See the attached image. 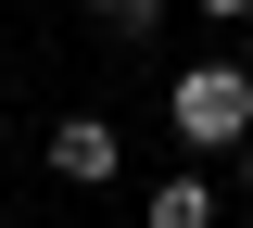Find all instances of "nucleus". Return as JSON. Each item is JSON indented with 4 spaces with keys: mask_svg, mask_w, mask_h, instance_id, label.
Segmentation results:
<instances>
[{
    "mask_svg": "<svg viewBox=\"0 0 253 228\" xmlns=\"http://www.w3.org/2000/svg\"><path fill=\"white\" fill-rule=\"evenodd\" d=\"M51 178H76V190L114 178V127H101V114H63V127H51Z\"/></svg>",
    "mask_w": 253,
    "mask_h": 228,
    "instance_id": "2",
    "label": "nucleus"
},
{
    "mask_svg": "<svg viewBox=\"0 0 253 228\" xmlns=\"http://www.w3.org/2000/svg\"><path fill=\"white\" fill-rule=\"evenodd\" d=\"M241 190H253V139H241Z\"/></svg>",
    "mask_w": 253,
    "mask_h": 228,
    "instance_id": "6",
    "label": "nucleus"
},
{
    "mask_svg": "<svg viewBox=\"0 0 253 228\" xmlns=\"http://www.w3.org/2000/svg\"><path fill=\"white\" fill-rule=\"evenodd\" d=\"M177 139H203V152L253 139V64H190L177 76Z\"/></svg>",
    "mask_w": 253,
    "mask_h": 228,
    "instance_id": "1",
    "label": "nucleus"
},
{
    "mask_svg": "<svg viewBox=\"0 0 253 228\" xmlns=\"http://www.w3.org/2000/svg\"><path fill=\"white\" fill-rule=\"evenodd\" d=\"M190 13H228V26H241V13H253V0H190Z\"/></svg>",
    "mask_w": 253,
    "mask_h": 228,
    "instance_id": "5",
    "label": "nucleus"
},
{
    "mask_svg": "<svg viewBox=\"0 0 253 228\" xmlns=\"http://www.w3.org/2000/svg\"><path fill=\"white\" fill-rule=\"evenodd\" d=\"M89 13H101V26H114V38H139V26H152V13H165V0H89Z\"/></svg>",
    "mask_w": 253,
    "mask_h": 228,
    "instance_id": "4",
    "label": "nucleus"
},
{
    "mask_svg": "<svg viewBox=\"0 0 253 228\" xmlns=\"http://www.w3.org/2000/svg\"><path fill=\"white\" fill-rule=\"evenodd\" d=\"M139 228H215V190H203V178H165V190L139 203Z\"/></svg>",
    "mask_w": 253,
    "mask_h": 228,
    "instance_id": "3",
    "label": "nucleus"
}]
</instances>
